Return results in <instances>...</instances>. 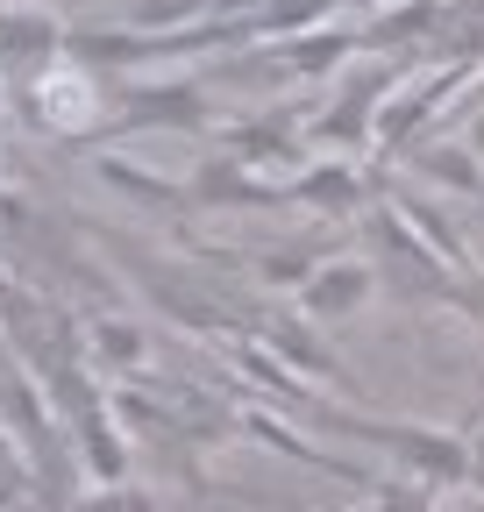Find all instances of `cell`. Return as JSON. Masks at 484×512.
<instances>
[{
  "label": "cell",
  "mask_w": 484,
  "mask_h": 512,
  "mask_svg": "<svg viewBox=\"0 0 484 512\" xmlns=\"http://www.w3.org/2000/svg\"><path fill=\"white\" fill-rule=\"evenodd\" d=\"M93 100H100V79L86 72L79 57H65V64H50V72H36L22 86V121L36 128V136H79V143H93L100 136Z\"/></svg>",
  "instance_id": "cell-1"
},
{
  "label": "cell",
  "mask_w": 484,
  "mask_h": 512,
  "mask_svg": "<svg viewBox=\"0 0 484 512\" xmlns=\"http://www.w3.org/2000/svg\"><path fill=\"white\" fill-rule=\"evenodd\" d=\"M342 434H363L371 448H385L392 463L420 470L428 484H456V477L470 470V456H463V441H456V434H442V427H399V420H349Z\"/></svg>",
  "instance_id": "cell-2"
},
{
  "label": "cell",
  "mask_w": 484,
  "mask_h": 512,
  "mask_svg": "<svg viewBox=\"0 0 484 512\" xmlns=\"http://www.w3.org/2000/svg\"><path fill=\"white\" fill-rule=\"evenodd\" d=\"M385 93H392V64H363V72H349L342 93H335V107L314 121V143H328V150L371 143V136H378V107H385Z\"/></svg>",
  "instance_id": "cell-3"
},
{
  "label": "cell",
  "mask_w": 484,
  "mask_h": 512,
  "mask_svg": "<svg viewBox=\"0 0 484 512\" xmlns=\"http://www.w3.org/2000/svg\"><path fill=\"white\" fill-rule=\"evenodd\" d=\"M285 207H314V214H363L371 207V185H363L342 157H321V164H299L285 178Z\"/></svg>",
  "instance_id": "cell-4"
},
{
  "label": "cell",
  "mask_w": 484,
  "mask_h": 512,
  "mask_svg": "<svg viewBox=\"0 0 484 512\" xmlns=\"http://www.w3.org/2000/svg\"><path fill=\"white\" fill-rule=\"evenodd\" d=\"M186 200H193V207H285V185H278V178H257V171H242V164L221 150V157H207V164L193 171Z\"/></svg>",
  "instance_id": "cell-5"
},
{
  "label": "cell",
  "mask_w": 484,
  "mask_h": 512,
  "mask_svg": "<svg viewBox=\"0 0 484 512\" xmlns=\"http://www.w3.org/2000/svg\"><path fill=\"white\" fill-rule=\"evenodd\" d=\"M378 271L363 264V256H328V264L299 285V306H307V320H349L363 299H371Z\"/></svg>",
  "instance_id": "cell-6"
},
{
  "label": "cell",
  "mask_w": 484,
  "mask_h": 512,
  "mask_svg": "<svg viewBox=\"0 0 484 512\" xmlns=\"http://www.w3.org/2000/svg\"><path fill=\"white\" fill-rule=\"evenodd\" d=\"M114 128H207V93L200 86H136V93H121Z\"/></svg>",
  "instance_id": "cell-7"
},
{
  "label": "cell",
  "mask_w": 484,
  "mask_h": 512,
  "mask_svg": "<svg viewBox=\"0 0 484 512\" xmlns=\"http://www.w3.org/2000/svg\"><path fill=\"white\" fill-rule=\"evenodd\" d=\"M65 57V22L43 8H15L0 15V72H36V64Z\"/></svg>",
  "instance_id": "cell-8"
},
{
  "label": "cell",
  "mask_w": 484,
  "mask_h": 512,
  "mask_svg": "<svg viewBox=\"0 0 484 512\" xmlns=\"http://www.w3.org/2000/svg\"><path fill=\"white\" fill-rule=\"evenodd\" d=\"M228 157H235L242 171H257V178H264V171H299V164H307L285 121H242L235 136H228Z\"/></svg>",
  "instance_id": "cell-9"
},
{
  "label": "cell",
  "mask_w": 484,
  "mask_h": 512,
  "mask_svg": "<svg viewBox=\"0 0 484 512\" xmlns=\"http://www.w3.org/2000/svg\"><path fill=\"white\" fill-rule=\"evenodd\" d=\"M385 207H392V214H399V221H406L420 242H428V249L442 256V264H463V235H456V221H449L435 200H420V192H392Z\"/></svg>",
  "instance_id": "cell-10"
},
{
  "label": "cell",
  "mask_w": 484,
  "mask_h": 512,
  "mask_svg": "<svg viewBox=\"0 0 484 512\" xmlns=\"http://www.w3.org/2000/svg\"><path fill=\"white\" fill-rule=\"evenodd\" d=\"M413 178H435V185H449V192H484V164L470 157V143H420L413 150Z\"/></svg>",
  "instance_id": "cell-11"
},
{
  "label": "cell",
  "mask_w": 484,
  "mask_h": 512,
  "mask_svg": "<svg viewBox=\"0 0 484 512\" xmlns=\"http://www.w3.org/2000/svg\"><path fill=\"white\" fill-rule=\"evenodd\" d=\"M100 178H107V185H121V192H136L143 207H193V200H186V185L150 178V171H136V164H121V157H100Z\"/></svg>",
  "instance_id": "cell-12"
},
{
  "label": "cell",
  "mask_w": 484,
  "mask_h": 512,
  "mask_svg": "<svg viewBox=\"0 0 484 512\" xmlns=\"http://www.w3.org/2000/svg\"><path fill=\"white\" fill-rule=\"evenodd\" d=\"M86 349H93V363H100V370H129V363L143 356V335L100 313V320H86Z\"/></svg>",
  "instance_id": "cell-13"
},
{
  "label": "cell",
  "mask_w": 484,
  "mask_h": 512,
  "mask_svg": "<svg viewBox=\"0 0 484 512\" xmlns=\"http://www.w3.org/2000/svg\"><path fill=\"white\" fill-rule=\"evenodd\" d=\"M314 271H321V249H264V264H257V278L285 285V292H299Z\"/></svg>",
  "instance_id": "cell-14"
},
{
  "label": "cell",
  "mask_w": 484,
  "mask_h": 512,
  "mask_svg": "<svg viewBox=\"0 0 484 512\" xmlns=\"http://www.w3.org/2000/svg\"><path fill=\"white\" fill-rule=\"evenodd\" d=\"M271 342H278V356H292L299 370H314V377H335V356H328L321 342H307V335H292V328H271Z\"/></svg>",
  "instance_id": "cell-15"
},
{
  "label": "cell",
  "mask_w": 484,
  "mask_h": 512,
  "mask_svg": "<svg viewBox=\"0 0 484 512\" xmlns=\"http://www.w3.org/2000/svg\"><path fill=\"white\" fill-rule=\"evenodd\" d=\"M342 50H349L342 36H321V43H292L285 57L299 64V72H314V79H321V72H335V64H342Z\"/></svg>",
  "instance_id": "cell-16"
},
{
  "label": "cell",
  "mask_w": 484,
  "mask_h": 512,
  "mask_svg": "<svg viewBox=\"0 0 484 512\" xmlns=\"http://www.w3.org/2000/svg\"><path fill=\"white\" fill-rule=\"evenodd\" d=\"M79 512H157V505H150L143 491H129V484H100V491H93Z\"/></svg>",
  "instance_id": "cell-17"
},
{
  "label": "cell",
  "mask_w": 484,
  "mask_h": 512,
  "mask_svg": "<svg viewBox=\"0 0 484 512\" xmlns=\"http://www.w3.org/2000/svg\"><path fill=\"white\" fill-rule=\"evenodd\" d=\"M470 157H477V164H484V100H477V107H470Z\"/></svg>",
  "instance_id": "cell-18"
},
{
  "label": "cell",
  "mask_w": 484,
  "mask_h": 512,
  "mask_svg": "<svg viewBox=\"0 0 484 512\" xmlns=\"http://www.w3.org/2000/svg\"><path fill=\"white\" fill-rule=\"evenodd\" d=\"M0 214H22V207H15V200H8V192H0Z\"/></svg>",
  "instance_id": "cell-19"
},
{
  "label": "cell",
  "mask_w": 484,
  "mask_h": 512,
  "mask_svg": "<svg viewBox=\"0 0 484 512\" xmlns=\"http://www.w3.org/2000/svg\"><path fill=\"white\" fill-rule=\"evenodd\" d=\"M0 456H8V434H0Z\"/></svg>",
  "instance_id": "cell-20"
}]
</instances>
